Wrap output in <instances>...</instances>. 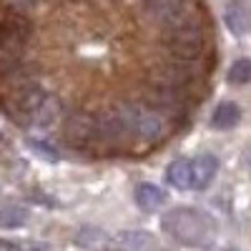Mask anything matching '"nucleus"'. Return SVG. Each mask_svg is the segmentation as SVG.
<instances>
[{"label":"nucleus","instance_id":"obj_1","mask_svg":"<svg viewBox=\"0 0 251 251\" xmlns=\"http://www.w3.org/2000/svg\"><path fill=\"white\" fill-rule=\"evenodd\" d=\"M33 40V20L28 13L8 10L0 18V73L28 60Z\"/></svg>","mask_w":251,"mask_h":251},{"label":"nucleus","instance_id":"obj_2","mask_svg":"<svg viewBox=\"0 0 251 251\" xmlns=\"http://www.w3.org/2000/svg\"><path fill=\"white\" fill-rule=\"evenodd\" d=\"M163 231L183 246H208L214 241V221L196 208H174L163 216Z\"/></svg>","mask_w":251,"mask_h":251},{"label":"nucleus","instance_id":"obj_3","mask_svg":"<svg viewBox=\"0 0 251 251\" xmlns=\"http://www.w3.org/2000/svg\"><path fill=\"white\" fill-rule=\"evenodd\" d=\"M166 133H169V126H166V118H161V113L151 111L149 106L143 108V103H141V108L136 113V123H133V136L141 138L146 146H158Z\"/></svg>","mask_w":251,"mask_h":251},{"label":"nucleus","instance_id":"obj_4","mask_svg":"<svg viewBox=\"0 0 251 251\" xmlns=\"http://www.w3.org/2000/svg\"><path fill=\"white\" fill-rule=\"evenodd\" d=\"M68 108L66 103H63L58 96L53 93H46L43 103L28 116V128H35V131H50L55 128L58 123H63V118H66Z\"/></svg>","mask_w":251,"mask_h":251},{"label":"nucleus","instance_id":"obj_5","mask_svg":"<svg viewBox=\"0 0 251 251\" xmlns=\"http://www.w3.org/2000/svg\"><path fill=\"white\" fill-rule=\"evenodd\" d=\"M216 171H219V161H216V156H211V153H203V156H199L196 161H191V178H194L191 188H196V191H203V188L214 181Z\"/></svg>","mask_w":251,"mask_h":251},{"label":"nucleus","instance_id":"obj_6","mask_svg":"<svg viewBox=\"0 0 251 251\" xmlns=\"http://www.w3.org/2000/svg\"><path fill=\"white\" fill-rule=\"evenodd\" d=\"M224 20H226L228 30H231L234 35H244V33H249V28H251V13H249V8L241 3V0H234V3L226 5Z\"/></svg>","mask_w":251,"mask_h":251},{"label":"nucleus","instance_id":"obj_7","mask_svg":"<svg viewBox=\"0 0 251 251\" xmlns=\"http://www.w3.org/2000/svg\"><path fill=\"white\" fill-rule=\"evenodd\" d=\"M163 201H166V194L158 186H153V183H138L136 186V203H138L141 211L153 214L163 206Z\"/></svg>","mask_w":251,"mask_h":251},{"label":"nucleus","instance_id":"obj_8","mask_svg":"<svg viewBox=\"0 0 251 251\" xmlns=\"http://www.w3.org/2000/svg\"><path fill=\"white\" fill-rule=\"evenodd\" d=\"M166 178H169V183L174 188H178V191H188L194 183L191 178V161L188 158H176L169 163V169H166Z\"/></svg>","mask_w":251,"mask_h":251},{"label":"nucleus","instance_id":"obj_9","mask_svg":"<svg viewBox=\"0 0 251 251\" xmlns=\"http://www.w3.org/2000/svg\"><path fill=\"white\" fill-rule=\"evenodd\" d=\"M241 121V108L236 106V103L231 100H224L216 106L214 116H211V126L219 131H228V128H234V126Z\"/></svg>","mask_w":251,"mask_h":251},{"label":"nucleus","instance_id":"obj_10","mask_svg":"<svg viewBox=\"0 0 251 251\" xmlns=\"http://www.w3.org/2000/svg\"><path fill=\"white\" fill-rule=\"evenodd\" d=\"M28 219V211L25 208H20L15 203H8L0 208V226L3 228H18V226H23Z\"/></svg>","mask_w":251,"mask_h":251},{"label":"nucleus","instance_id":"obj_11","mask_svg":"<svg viewBox=\"0 0 251 251\" xmlns=\"http://www.w3.org/2000/svg\"><path fill=\"white\" fill-rule=\"evenodd\" d=\"M228 83H234V86L251 83V58H241L234 63L231 71H228Z\"/></svg>","mask_w":251,"mask_h":251},{"label":"nucleus","instance_id":"obj_12","mask_svg":"<svg viewBox=\"0 0 251 251\" xmlns=\"http://www.w3.org/2000/svg\"><path fill=\"white\" fill-rule=\"evenodd\" d=\"M30 146H33V151H38L43 158H48V161H58V153L50 149L48 143H38V141H30Z\"/></svg>","mask_w":251,"mask_h":251},{"label":"nucleus","instance_id":"obj_13","mask_svg":"<svg viewBox=\"0 0 251 251\" xmlns=\"http://www.w3.org/2000/svg\"><path fill=\"white\" fill-rule=\"evenodd\" d=\"M0 251H20V246L15 241H8V239H0Z\"/></svg>","mask_w":251,"mask_h":251},{"label":"nucleus","instance_id":"obj_14","mask_svg":"<svg viewBox=\"0 0 251 251\" xmlns=\"http://www.w3.org/2000/svg\"><path fill=\"white\" fill-rule=\"evenodd\" d=\"M33 251H48V249H33Z\"/></svg>","mask_w":251,"mask_h":251},{"label":"nucleus","instance_id":"obj_15","mask_svg":"<svg viewBox=\"0 0 251 251\" xmlns=\"http://www.w3.org/2000/svg\"><path fill=\"white\" fill-rule=\"evenodd\" d=\"M0 143H3V138H0Z\"/></svg>","mask_w":251,"mask_h":251}]
</instances>
